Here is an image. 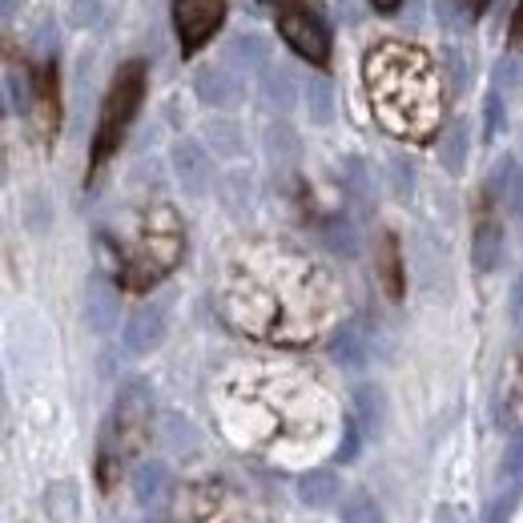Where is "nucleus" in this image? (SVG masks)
<instances>
[{"label": "nucleus", "mask_w": 523, "mask_h": 523, "mask_svg": "<svg viewBox=\"0 0 523 523\" xmlns=\"http://www.w3.org/2000/svg\"><path fill=\"white\" fill-rule=\"evenodd\" d=\"M37 117H41V133H57V69H41L37 77Z\"/></svg>", "instance_id": "9"}, {"label": "nucleus", "mask_w": 523, "mask_h": 523, "mask_svg": "<svg viewBox=\"0 0 523 523\" xmlns=\"http://www.w3.org/2000/svg\"><path fill=\"white\" fill-rule=\"evenodd\" d=\"M145 77H149L145 61H125V65L113 73L109 93H105V105H101L97 137H93V169H101V165L117 153L125 129L133 125V117H137V109H141V97H145Z\"/></svg>", "instance_id": "2"}, {"label": "nucleus", "mask_w": 523, "mask_h": 523, "mask_svg": "<svg viewBox=\"0 0 523 523\" xmlns=\"http://www.w3.org/2000/svg\"><path fill=\"white\" fill-rule=\"evenodd\" d=\"M367 93L379 121L399 137H431L443 117V81L419 45L383 41L367 53Z\"/></svg>", "instance_id": "1"}, {"label": "nucleus", "mask_w": 523, "mask_h": 523, "mask_svg": "<svg viewBox=\"0 0 523 523\" xmlns=\"http://www.w3.org/2000/svg\"><path fill=\"white\" fill-rule=\"evenodd\" d=\"M342 523H383V511L371 495H351V503L342 507Z\"/></svg>", "instance_id": "11"}, {"label": "nucleus", "mask_w": 523, "mask_h": 523, "mask_svg": "<svg viewBox=\"0 0 523 523\" xmlns=\"http://www.w3.org/2000/svg\"><path fill=\"white\" fill-rule=\"evenodd\" d=\"M379 278H383L387 298H403V250L391 234L383 238V250H379Z\"/></svg>", "instance_id": "8"}, {"label": "nucleus", "mask_w": 523, "mask_h": 523, "mask_svg": "<svg viewBox=\"0 0 523 523\" xmlns=\"http://www.w3.org/2000/svg\"><path fill=\"white\" fill-rule=\"evenodd\" d=\"M278 33L302 61H310V65H326L330 61V33H326V25L310 9H298V5L282 9L278 13Z\"/></svg>", "instance_id": "5"}, {"label": "nucleus", "mask_w": 523, "mask_h": 523, "mask_svg": "<svg viewBox=\"0 0 523 523\" xmlns=\"http://www.w3.org/2000/svg\"><path fill=\"white\" fill-rule=\"evenodd\" d=\"M511 49H523V0H519V9L511 17Z\"/></svg>", "instance_id": "14"}, {"label": "nucleus", "mask_w": 523, "mask_h": 523, "mask_svg": "<svg viewBox=\"0 0 523 523\" xmlns=\"http://www.w3.org/2000/svg\"><path fill=\"white\" fill-rule=\"evenodd\" d=\"M459 5H463V9L475 17V13H483V9H487V0H459Z\"/></svg>", "instance_id": "16"}, {"label": "nucleus", "mask_w": 523, "mask_h": 523, "mask_svg": "<svg viewBox=\"0 0 523 523\" xmlns=\"http://www.w3.org/2000/svg\"><path fill=\"white\" fill-rule=\"evenodd\" d=\"M226 21V0H173V33L186 53H198Z\"/></svg>", "instance_id": "4"}, {"label": "nucleus", "mask_w": 523, "mask_h": 523, "mask_svg": "<svg viewBox=\"0 0 523 523\" xmlns=\"http://www.w3.org/2000/svg\"><path fill=\"white\" fill-rule=\"evenodd\" d=\"M515 306L523 310V278H519V286H515Z\"/></svg>", "instance_id": "18"}, {"label": "nucleus", "mask_w": 523, "mask_h": 523, "mask_svg": "<svg viewBox=\"0 0 523 523\" xmlns=\"http://www.w3.org/2000/svg\"><path fill=\"white\" fill-rule=\"evenodd\" d=\"M298 499H302L306 507H330V503L338 499V479H334L330 471H310V475H302V483H298Z\"/></svg>", "instance_id": "10"}, {"label": "nucleus", "mask_w": 523, "mask_h": 523, "mask_svg": "<svg viewBox=\"0 0 523 523\" xmlns=\"http://www.w3.org/2000/svg\"><path fill=\"white\" fill-rule=\"evenodd\" d=\"M145 411H149V395L145 387H125L121 399H117V415H113V427H117V439H121V455H129L145 431Z\"/></svg>", "instance_id": "6"}, {"label": "nucleus", "mask_w": 523, "mask_h": 523, "mask_svg": "<svg viewBox=\"0 0 523 523\" xmlns=\"http://www.w3.org/2000/svg\"><path fill=\"white\" fill-rule=\"evenodd\" d=\"M178 254H182V230H178V222H173L169 210H157V214L149 218L141 242H137V254L125 262L121 282H125L129 290H149L153 282H161V278L173 270Z\"/></svg>", "instance_id": "3"}, {"label": "nucleus", "mask_w": 523, "mask_h": 523, "mask_svg": "<svg viewBox=\"0 0 523 523\" xmlns=\"http://www.w3.org/2000/svg\"><path fill=\"white\" fill-rule=\"evenodd\" d=\"M371 5H375L379 13H395V9L403 5V0H371Z\"/></svg>", "instance_id": "15"}, {"label": "nucleus", "mask_w": 523, "mask_h": 523, "mask_svg": "<svg viewBox=\"0 0 523 523\" xmlns=\"http://www.w3.org/2000/svg\"><path fill=\"white\" fill-rule=\"evenodd\" d=\"M359 455V427L355 423H346V439H342V447H338V459L342 463H351Z\"/></svg>", "instance_id": "13"}, {"label": "nucleus", "mask_w": 523, "mask_h": 523, "mask_svg": "<svg viewBox=\"0 0 523 523\" xmlns=\"http://www.w3.org/2000/svg\"><path fill=\"white\" fill-rule=\"evenodd\" d=\"M262 5H274V9H290L294 0H262Z\"/></svg>", "instance_id": "17"}, {"label": "nucleus", "mask_w": 523, "mask_h": 523, "mask_svg": "<svg viewBox=\"0 0 523 523\" xmlns=\"http://www.w3.org/2000/svg\"><path fill=\"white\" fill-rule=\"evenodd\" d=\"M499 250H503V230H499L495 218H483L479 230H475V242H471V262H475L479 270H495Z\"/></svg>", "instance_id": "7"}, {"label": "nucleus", "mask_w": 523, "mask_h": 523, "mask_svg": "<svg viewBox=\"0 0 523 523\" xmlns=\"http://www.w3.org/2000/svg\"><path fill=\"white\" fill-rule=\"evenodd\" d=\"M503 475H507V479H515V483L523 479V435L507 447V455H503Z\"/></svg>", "instance_id": "12"}]
</instances>
